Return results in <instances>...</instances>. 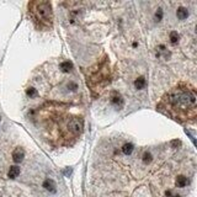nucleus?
Segmentation results:
<instances>
[{
  "mask_svg": "<svg viewBox=\"0 0 197 197\" xmlns=\"http://www.w3.org/2000/svg\"><path fill=\"white\" fill-rule=\"evenodd\" d=\"M161 112L179 121H195L196 118V91L186 83L176 85L167 92L158 105Z\"/></svg>",
  "mask_w": 197,
  "mask_h": 197,
  "instance_id": "f257e3e1",
  "label": "nucleus"
},
{
  "mask_svg": "<svg viewBox=\"0 0 197 197\" xmlns=\"http://www.w3.org/2000/svg\"><path fill=\"white\" fill-rule=\"evenodd\" d=\"M28 13L38 30H49L53 25V11L49 1H31Z\"/></svg>",
  "mask_w": 197,
  "mask_h": 197,
  "instance_id": "f03ea898",
  "label": "nucleus"
},
{
  "mask_svg": "<svg viewBox=\"0 0 197 197\" xmlns=\"http://www.w3.org/2000/svg\"><path fill=\"white\" fill-rule=\"evenodd\" d=\"M110 83V67L107 57L103 56V59L91 69L90 77L88 78V85L92 91H101Z\"/></svg>",
  "mask_w": 197,
  "mask_h": 197,
  "instance_id": "7ed1b4c3",
  "label": "nucleus"
},
{
  "mask_svg": "<svg viewBox=\"0 0 197 197\" xmlns=\"http://www.w3.org/2000/svg\"><path fill=\"white\" fill-rule=\"evenodd\" d=\"M111 103L113 106H115L116 109H118V110H121L122 107H123V105H124V100H123V97L121 96V94L120 92H117V91H112L111 92Z\"/></svg>",
  "mask_w": 197,
  "mask_h": 197,
  "instance_id": "20e7f679",
  "label": "nucleus"
},
{
  "mask_svg": "<svg viewBox=\"0 0 197 197\" xmlns=\"http://www.w3.org/2000/svg\"><path fill=\"white\" fill-rule=\"evenodd\" d=\"M25 158V152L22 148H16L14 152H13V160L15 163H21Z\"/></svg>",
  "mask_w": 197,
  "mask_h": 197,
  "instance_id": "39448f33",
  "label": "nucleus"
},
{
  "mask_svg": "<svg viewBox=\"0 0 197 197\" xmlns=\"http://www.w3.org/2000/svg\"><path fill=\"white\" fill-rule=\"evenodd\" d=\"M43 189H46L47 191L52 192V193H54L57 191V185L54 182V180H52V179H46L43 181Z\"/></svg>",
  "mask_w": 197,
  "mask_h": 197,
  "instance_id": "423d86ee",
  "label": "nucleus"
},
{
  "mask_svg": "<svg viewBox=\"0 0 197 197\" xmlns=\"http://www.w3.org/2000/svg\"><path fill=\"white\" fill-rule=\"evenodd\" d=\"M187 184H189V180H187V178H186V176L179 175L178 178H176V181H175L176 187L182 189V187H185V186H187Z\"/></svg>",
  "mask_w": 197,
  "mask_h": 197,
  "instance_id": "0eeeda50",
  "label": "nucleus"
},
{
  "mask_svg": "<svg viewBox=\"0 0 197 197\" xmlns=\"http://www.w3.org/2000/svg\"><path fill=\"white\" fill-rule=\"evenodd\" d=\"M176 16H178L179 20H185V19H187L189 16V10L184 7V6H180L178 10H176Z\"/></svg>",
  "mask_w": 197,
  "mask_h": 197,
  "instance_id": "6e6552de",
  "label": "nucleus"
},
{
  "mask_svg": "<svg viewBox=\"0 0 197 197\" xmlns=\"http://www.w3.org/2000/svg\"><path fill=\"white\" fill-rule=\"evenodd\" d=\"M146 85H147V81H146V78L144 77H139V78H137L136 80H134V88H136L137 90L144 89Z\"/></svg>",
  "mask_w": 197,
  "mask_h": 197,
  "instance_id": "1a4fd4ad",
  "label": "nucleus"
},
{
  "mask_svg": "<svg viewBox=\"0 0 197 197\" xmlns=\"http://www.w3.org/2000/svg\"><path fill=\"white\" fill-rule=\"evenodd\" d=\"M19 175H20V168L16 167V165H14V167L9 169V172H7L9 179H16Z\"/></svg>",
  "mask_w": 197,
  "mask_h": 197,
  "instance_id": "9d476101",
  "label": "nucleus"
},
{
  "mask_svg": "<svg viewBox=\"0 0 197 197\" xmlns=\"http://www.w3.org/2000/svg\"><path fill=\"white\" fill-rule=\"evenodd\" d=\"M60 69L64 71V73H68V71H70L71 69H73V63L69 60H64V62H62L60 63Z\"/></svg>",
  "mask_w": 197,
  "mask_h": 197,
  "instance_id": "9b49d317",
  "label": "nucleus"
},
{
  "mask_svg": "<svg viewBox=\"0 0 197 197\" xmlns=\"http://www.w3.org/2000/svg\"><path fill=\"white\" fill-rule=\"evenodd\" d=\"M122 153L123 154H126V155H129L132 152H133V149H134V146L132 143H124L123 146H122Z\"/></svg>",
  "mask_w": 197,
  "mask_h": 197,
  "instance_id": "f8f14e48",
  "label": "nucleus"
},
{
  "mask_svg": "<svg viewBox=\"0 0 197 197\" xmlns=\"http://www.w3.org/2000/svg\"><path fill=\"white\" fill-rule=\"evenodd\" d=\"M179 38H180L179 33L176 32V31H171L170 35H169V39H170V42H171L172 45H176V43L179 42Z\"/></svg>",
  "mask_w": 197,
  "mask_h": 197,
  "instance_id": "ddd939ff",
  "label": "nucleus"
},
{
  "mask_svg": "<svg viewBox=\"0 0 197 197\" xmlns=\"http://www.w3.org/2000/svg\"><path fill=\"white\" fill-rule=\"evenodd\" d=\"M142 159H143V163H144V164H149V163L153 160V155H152L150 152H144Z\"/></svg>",
  "mask_w": 197,
  "mask_h": 197,
  "instance_id": "4468645a",
  "label": "nucleus"
},
{
  "mask_svg": "<svg viewBox=\"0 0 197 197\" xmlns=\"http://www.w3.org/2000/svg\"><path fill=\"white\" fill-rule=\"evenodd\" d=\"M37 90L35 89V88H28L27 90H26V95L28 96V97H36L37 96Z\"/></svg>",
  "mask_w": 197,
  "mask_h": 197,
  "instance_id": "2eb2a0df",
  "label": "nucleus"
},
{
  "mask_svg": "<svg viewBox=\"0 0 197 197\" xmlns=\"http://www.w3.org/2000/svg\"><path fill=\"white\" fill-rule=\"evenodd\" d=\"M163 16H164V13H163V10L161 9H158L157 10V13H155V15H154V19H155V21H161L163 20Z\"/></svg>",
  "mask_w": 197,
  "mask_h": 197,
  "instance_id": "dca6fc26",
  "label": "nucleus"
},
{
  "mask_svg": "<svg viewBox=\"0 0 197 197\" xmlns=\"http://www.w3.org/2000/svg\"><path fill=\"white\" fill-rule=\"evenodd\" d=\"M67 88H68L70 91H77V90H78V84H77L75 81H69L68 85H67Z\"/></svg>",
  "mask_w": 197,
  "mask_h": 197,
  "instance_id": "f3484780",
  "label": "nucleus"
},
{
  "mask_svg": "<svg viewBox=\"0 0 197 197\" xmlns=\"http://www.w3.org/2000/svg\"><path fill=\"white\" fill-rule=\"evenodd\" d=\"M179 144H180L179 141H174V142H172V146H179Z\"/></svg>",
  "mask_w": 197,
  "mask_h": 197,
  "instance_id": "a211bd4d",
  "label": "nucleus"
},
{
  "mask_svg": "<svg viewBox=\"0 0 197 197\" xmlns=\"http://www.w3.org/2000/svg\"><path fill=\"white\" fill-rule=\"evenodd\" d=\"M70 174H71V169L69 168V170H65V175L68 176V175H70Z\"/></svg>",
  "mask_w": 197,
  "mask_h": 197,
  "instance_id": "6ab92c4d",
  "label": "nucleus"
},
{
  "mask_svg": "<svg viewBox=\"0 0 197 197\" xmlns=\"http://www.w3.org/2000/svg\"><path fill=\"white\" fill-rule=\"evenodd\" d=\"M171 197H180V196H179V195H172Z\"/></svg>",
  "mask_w": 197,
  "mask_h": 197,
  "instance_id": "aec40b11",
  "label": "nucleus"
},
{
  "mask_svg": "<svg viewBox=\"0 0 197 197\" xmlns=\"http://www.w3.org/2000/svg\"><path fill=\"white\" fill-rule=\"evenodd\" d=\"M0 120H1V118H0Z\"/></svg>",
  "mask_w": 197,
  "mask_h": 197,
  "instance_id": "412c9836",
  "label": "nucleus"
}]
</instances>
